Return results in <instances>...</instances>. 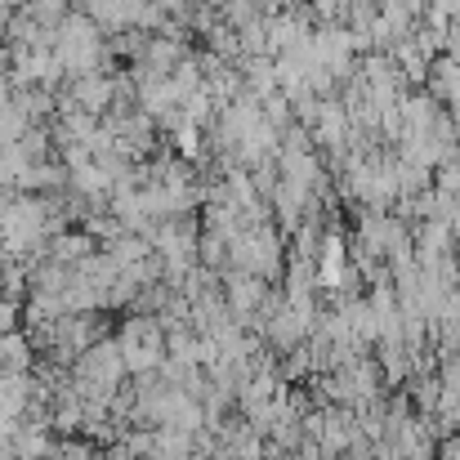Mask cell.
<instances>
[{"instance_id": "cell-2", "label": "cell", "mask_w": 460, "mask_h": 460, "mask_svg": "<svg viewBox=\"0 0 460 460\" xmlns=\"http://www.w3.org/2000/svg\"><path fill=\"white\" fill-rule=\"evenodd\" d=\"M67 99L81 112H90V117H108V108L117 103V85L103 72H85V76H72V94Z\"/></svg>"}, {"instance_id": "cell-3", "label": "cell", "mask_w": 460, "mask_h": 460, "mask_svg": "<svg viewBox=\"0 0 460 460\" xmlns=\"http://www.w3.org/2000/svg\"><path fill=\"white\" fill-rule=\"evenodd\" d=\"M31 371V340L22 331L0 335V376H27Z\"/></svg>"}, {"instance_id": "cell-8", "label": "cell", "mask_w": 460, "mask_h": 460, "mask_svg": "<svg viewBox=\"0 0 460 460\" xmlns=\"http://www.w3.org/2000/svg\"><path fill=\"white\" fill-rule=\"evenodd\" d=\"M371 460H394V452H389L385 443H376V456H371Z\"/></svg>"}, {"instance_id": "cell-4", "label": "cell", "mask_w": 460, "mask_h": 460, "mask_svg": "<svg viewBox=\"0 0 460 460\" xmlns=\"http://www.w3.org/2000/svg\"><path fill=\"white\" fill-rule=\"evenodd\" d=\"M27 398H31L27 376H0V425H13L27 411Z\"/></svg>"}, {"instance_id": "cell-6", "label": "cell", "mask_w": 460, "mask_h": 460, "mask_svg": "<svg viewBox=\"0 0 460 460\" xmlns=\"http://www.w3.org/2000/svg\"><path fill=\"white\" fill-rule=\"evenodd\" d=\"M434 460H460V429L452 434V438H443V443H438Z\"/></svg>"}, {"instance_id": "cell-5", "label": "cell", "mask_w": 460, "mask_h": 460, "mask_svg": "<svg viewBox=\"0 0 460 460\" xmlns=\"http://www.w3.org/2000/svg\"><path fill=\"white\" fill-rule=\"evenodd\" d=\"M67 13H72L67 0H27V4H22V18L36 22L40 31H58V22H63Z\"/></svg>"}, {"instance_id": "cell-1", "label": "cell", "mask_w": 460, "mask_h": 460, "mask_svg": "<svg viewBox=\"0 0 460 460\" xmlns=\"http://www.w3.org/2000/svg\"><path fill=\"white\" fill-rule=\"evenodd\" d=\"M425 94H429V99H434V103H438V108L460 126V67L452 63V58L438 54V58L429 63V72H425Z\"/></svg>"}, {"instance_id": "cell-7", "label": "cell", "mask_w": 460, "mask_h": 460, "mask_svg": "<svg viewBox=\"0 0 460 460\" xmlns=\"http://www.w3.org/2000/svg\"><path fill=\"white\" fill-rule=\"evenodd\" d=\"M13 322H18V305L0 296V335H4V331H13Z\"/></svg>"}]
</instances>
